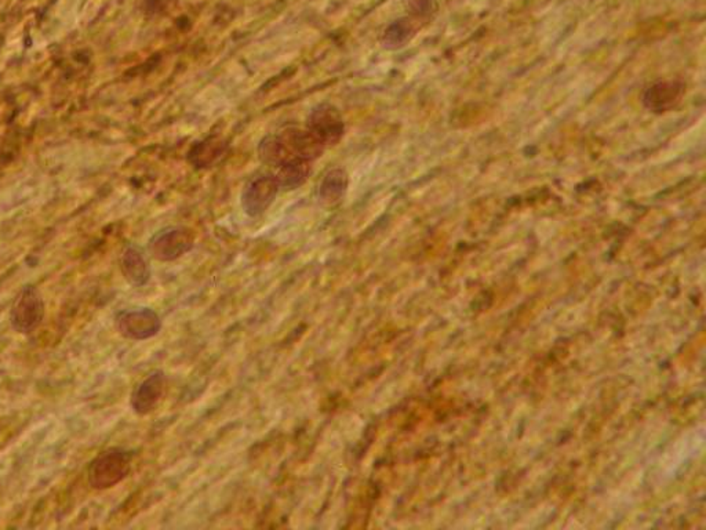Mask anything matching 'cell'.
I'll list each match as a JSON object with an SVG mask.
<instances>
[{
  "label": "cell",
  "instance_id": "cell-1",
  "mask_svg": "<svg viewBox=\"0 0 706 530\" xmlns=\"http://www.w3.org/2000/svg\"><path fill=\"white\" fill-rule=\"evenodd\" d=\"M133 453L123 448H111L94 458L88 480L96 490H105L122 482L132 470Z\"/></svg>",
  "mask_w": 706,
  "mask_h": 530
},
{
  "label": "cell",
  "instance_id": "cell-2",
  "mask_svg": "<svg viewBox=\"0 0 706 530\" xmlns=\"http://www.w3.org/2000/svg\"><path fill=\"white\" fill-rule=\"evenodd\" d=\"M196 235L188 227H167L155 234L148 245L150 256L160 263L179 260L194 249Z\"/></svg>",
  "mask_w": 706,
  "mask_h": 530
},
{
  "label": "cell",
  "instance_id": "cell-3",
  "mask_svg": "<svg viewBox=\"0 0 706 530\" xmlns=\"http://www.w3.org/2000/svg\"><path fill=\"white\" fill-rule=\"evenodd\" d=\"M43 318L44 302L41 293L35 286H24L10 311L12 326L17 333L31 334L41 326Z\"/></svg>",
  "mask_w": 706,
  "mask_h": 530
},
{
  "label": "cell",
  "instance_id": "cell-4",
  "mask_svg": "<svg viewBox=\"0 0 706 530\" xmlns=\"http://www.w3.org/2000/svg\"><path fill=\"white\" fill-rule=\"evenodd\" d=\"M275 134L285 164L293 162V160L313 162V160L319 159L326 150L325 145L307 127L301 129V127L290 126Z\"/></svg>",
  "mask_w": 706,
  "mask_h": 530
},
{
  "label": "cell",
  "instance_id": "cell-5",
  "mask_svg": "<svg viewBox=\"0 0 706 530\" xmlns=\"http://www.w3.org/2000/svg\"><path fill=\"white\" fill-rule=\"evenodd\" d=\"M115 327L125 339L144 342L159 334L162 319L152 308L125 310L116 314Z\"/></svg>",
  "mask_w": 706,
  "mask_h": 530
},
{
  "label": "cell",
  "instance_id": "cell-6",
  "mask_svg": "<svg viewBox=\"0 0 706 530\" xmlns=\"http://www.w3.org/2000/svg\"><path fill=\"white\" fill-rule=\"evenodd\" d=\"M307 129L315 135L326 148L340 144L345 135V120L340 110L333 104L322 103L316 105L307 118Z\"/></svg>",
  "mask_w": 706,
  "mask_h": 530
},
{
  "label": "cell",
  "instance_id": "cell-7",
  "mask_svg": "<svg viewBox=\"0 0 706 530\" xmlns=\"http://www.w3.org/2000/svg\"><path fill=\"white\" fill-rule=\"evenodd\" d=\"M279 186L273 174H258L246 182L241 195V204L249 217L263 216L278 196Z\"/></svg>",
  "mask_w": 706,
  "mask_h": 530
},
{
  "label": "cell",
  "instance_id": "cell-8",
  "mask_svg": "<svg viewBox=\"0 0 706 530\" xmlns=\"http://www.w3.org/2000/svg\"><path fill=\"white\" fill-rule=\"evenodd\" d=\"M167 391V376L163 371L150 372L134 389H133L130 406L138 416L152 413Z\"/></svg>",
  "mask_w": 706,
  "mask_h": 530
},
{
  "label": "cell",
  "instance_id": "cell-9",
  "mask_svg": "<svg viewBox=\"0 0 706 530\" xmlns=\"http://www.w3.org/2000/svg\"><path fill=\"white\" fill-rule=\"evenodd\" d=\"M685 95V85L680 82H658L647 88L643 103L647 110L656 113L673 110Z\"/></svg>",
  "mask_w": 706,
  "mask_h": 530
},
{
  "label": "cell",
  "instance_id": "cell-10",
  "mask_svg": "<svg viewBox=\"0 0 706 530\" xmlns=\"http://www.w3.org/2000/svg\"><path fill=\"white\" fill-rule=\"evenodd\" d=\"M349 187V176L342 167L328 170L320 181L318 201L325 209H332L342 202Z\"/></svg>",
  "mask_w": 706,
  "mask_h": 530
},
{
  "label": "cell",
  "instance_id": "cell-11",
  "mask_svg": "<svg viewBox=\"0 0 706 530\" xmlns=\"http://www.w3.org/2000/svg\"><path fill=\"white\" fill-rule=\"evenodd\" d=\"M123 276L134 288H142L150 280V267L144 251L137 246H128L120 261Z\"/></svg>",
  "mask_w": 706,
  "mask_h": 530
},
{
  "label": "cell",
  "instance_id": "cell-12",
  "mask_svg": "<svg viewBox=\"0 0 706 530\" xmlns=\"http://www.w3.org/2000/svg\"><path fill=\"white\" fill-rule=\"evenodd\" d=\"M275 177L279 189L283 191H293L303 187L310 179L312 173V162L308 160H293L288 164L276 167Z\"/></svg>",
  "mask_w": 706,
  "mask_h": 530
},
{
  "label": "cell",
  "instance_id": "cell-13",
  "mask_svg": "<svg viewBox=\"0 0 706 530\" xmlns=\"http://www.w3.org/2000/svg\"><path fill=\"white\" fill-rule=\"evenodd\" d=\"M226 148V142L219 140V137L206 138L203 142H196L191 148V151L188 154V160L196 169H204V167L211 166L219 157H222Z\"/></svg>",
  "mask_w": 706,
  "mask_h": 530
},
{
  "label": "cell",
  "instance_id": "cell-14",
  "mask_svg": "<svg viewBox=\"0 0 706 530\" xmlns=\"http://www.w3.org/2000/svg\"><path fill=\"white\" fill-rule=\"evenodd\" d=\"M416 31V24L411 19H399L385 29L380 42L385 50H399L413 39Z\"/></svg>",
  "mask_w": 706,
  "mask_h": 530
}]
</instances>
